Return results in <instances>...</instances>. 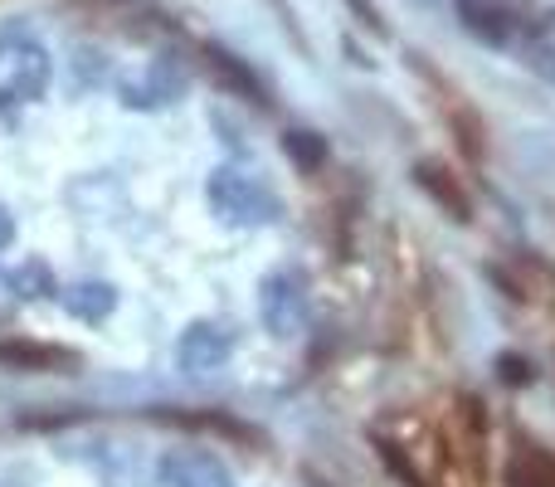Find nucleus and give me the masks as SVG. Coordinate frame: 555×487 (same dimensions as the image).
<instances>
[{"mask_svg": "<svg viewBox=\"0 0 555 487\" xmlns=\"http://www.w3.org/2000/svg\"><path fill=\"white\" fill-rule=\"evenodd\" d=\"M414 181H420V191H429L434 201L443 205V215H449V220H468L473 215V205H468V195L459 191V181H453V176H443V166H434V162H420L414 166Z\"/></svg>", "mask_w": 555, "mask_h": 487, "instance_id": "6e6552de", "label": "nucleus"}, {"mask_svg": "<svg viewBox=\"0 0 555 487\" xmlns=\"http://www.w3.org/2000/svg\"><path fill=\"white\" fill-rule=\"evenodd\" d=\"M10 240H15V215H10L5 205H0V254L10 248Z\"/></svg>", "mask_w": 555, "mask_h": 487, "instance_id": "4468645a", "label": "nucleus"}, {"mask_svg": "<svg viewBox=\"0 0 555 487\" xmlns=\"http://www.w3.org/2000/svg\"><path fill=\"white\" fill-rule=\"evenodd\" d=\"M230 351H234V336H230V326H220V322H195V326H185L181 332V342H176V361H181V371L185 375H215L224 361H230Z\"/></svg>", "mask_w": 555, "mask_h": 487, "instance_id": "20e7f679", "label": "nucleus"}, {"mask_svg": "<svg viewBox=\"0 0 555 487\" xmlns=\"http://www.w3.org/2000/svg\"><path fill=\"white\" fill-rule=\"evenodd\" d=\"M287 156H293V162L317 166V162H322V142H317L312 132H293V137H287Z\"/></svg>", "mask_w": 555, "mask_h": 487, "instance_id": "f8f14e48", "label": "nucleus"}, {"mask_svg": "<svg viewBox=\"0 0 555 487\" xmlns=\"http://www.w3.org/2000/svg\"><path fill=\"white\" fill-rule=\"evenodd\" d=\"M156 473L162 487H234V473L205 449H171Z\"/></svg>", "mask_w": 555, "mask_h": 487, "instance_id": "39448f33", "label": "nucleus"}, {"mask_svg": "<svg viewBox=\"0 0 555 487\" xmlns=\"http://www.w3.org/2000/svg\"><path fill=\"white\" fill-rule=\"evenodd\" d=\"M210 205L220 220L244 225V230H259V225H273L283 215V201L259 171L249 166H215L210 171Z\"/></svg>", "mask_w": 555, "mask_h": 487, "instance_id": "f257e3e1", "label": "nucleus"}, {"mask_svg": "<svg viewBox=\"0 0 555 487\" xmlns=\"http://www.w3.org/2000/svg\"><path fill=\"white\" fill-rule=\"evenodd\" d=\"M259 312L273 336H297V326H302V317H307V287L293 268H278V273L263 278Z\"/></svg>", "mask_w": 555, "mask_h": 487, "instance_id": "f03ea898", "label": "nucleus"}, {"mask_svg": "<svg viewBox=\"0 0 555 487\" xmlns=\"http://www.w3.org/2000/svg\"><path fill=\"white\" fill-rule=\"evenodd\" d=\"M531 64H537L546 78H555V39H541V44L531 49Z\"/></svg>", "mask_w": 555, "mask_h": 487, "instance_id": "ddd939ff", "label": "nucleus"}, {"mask_svg": "<svg viewBox=\"0 0 555 487\" xmlns=\"http://www.w3.org/2000/svg\"><path fill=\"white\" fill-rule=\"evenodd\" d=\"M512 483L517 487H555V459L541 444H521L512 459Z\"/></svg>", "mask_w": 555, "mask_h": 487, "instance_id": "9b49d317", "label": "nucleus"}, {"mask_svg": "<svg viewBox=\"0 0 555 487\" xmlns=\"http://www.w3.org/2000/svg\"><path fill=\"white\" fill-rule=\"evenodd\" d=\"M64 307L74 317H83V322H103L117 307V293H113V283H74V287H64Z\"/></svg>", "mask_w": 555, "mask_h": 487, "instance_id": "9d476101", "label": "nucleus"}, {"mask_svg": "<svg viewBox=\"0 0 555 487\" xmlns=\"http://www.w3.org/2000/svg\"><path fill=\"white\" fill-rule=\"evenodd\" d=\"M0 366L25 371V375H54L64 366H78V356L64 351V346H44V342H0Z\"/></svg>", "mask_w": 555, "mask_h": 487, "instance_id": "0eeeda50", "label": "nucleus"}, {"mask_svg": "<svg viewBox=\"0 0 555 487\" xmlns=\"http://www.w3.org/2000/svg\"><path fill=\"white\" fill-rule=\"evenodd\" d=\"M49 88V59L39 44H20L15 54L5 59V74H0V107L15 113V107L39 103Z\"/></svg>", "mask_w": 555, "mask_h": 487, "instance_id": "7ed1b4c3", "label": "nucleus"}, {"mask_svg": "<svg viewBox=\"0 0 555 487\" xmlns=\"http://www.w3.org/2000/svg\"><path fill=\"white\" fill-rule=\"evenodd\" d=\"M205 59H210V74L220 78V84L230 88V93H244V98H249V103H259V98H263V84H259V78H254V68L244 64V59H234L230 49L210 44V49H205Z\"/></svg>", "mask_w": 555, "mask_h": 487, "instance_id": "1a4fd4ad", "label": "nucleus"}, {"mask_svg": "<svg viewBox=\"0 0 555 487\" xmlns=\"http://www.w3.org/2000/svg\"><path fill=\"white\" fill-rule=\"evenodd\" d=\"M181 93V74L171 64H146L142 74L122 78V103L127 107H166Z\"/></svg>", "mask_w": 555, "mask_h": 487, "instance_id": "423d86ee", "label": "nucleus"}]
</instances>
